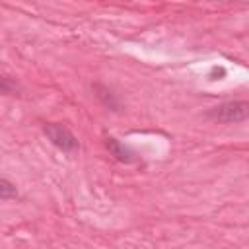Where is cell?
<instances>
[{"label":"cell","instance_id":"6da1fadb","mask_svg":"<svg viewBox=\"0 0 249 249\" xmlns=\"http://www.w3.org/2000/svg\"><path fill=\"white\" fill-rule=\"evenodd\" d=\"M249 115V103L247 101H224L216 107H210L206 111V117L214 123H224V124H235L243 123Z\"/></svg>","mask_w":249,"mask_h":249},{"label":"cell","instance_id":"3957f363","mask_svg":"<svg viewBox=\"0 0 249 249\" xmlns=\"http://www.w3.org/2000/svg\"><path fill=\"white\" fill-rule=\"evenodd\" d=\"M105 148H107L109 154H111L117 161H121V163H132V161L138 160L136 152H134L130 146H126V144H123L121 140H117L115 136H107V138H105Z\"/></svg>","mask_w":249,"mask_h":249},{"label":"cell","instance_id":"277c9868","mask_svg":"<svg viewBox=\"0 0 249 249\" xmlns=\"http://www.w3.org/2000/svg\"><path fill=\"white\" fill-rule=\"evenodd\" d=\"M91 89H93L95 97L101 101L103 107H107V109H111V111H119V109H121V101H119L117 93H113L111 88H107V86L101 84V82H95V84H91Z\"/></svg>","mask_w":249,"mask_h":249},{"label":"cell","instance_id":"5b68a950","mask_svg":"<svg viewBox=\"0 0 249 249\" xmlns=\"http://www.w3.org/2000/svg\"><path fill=\"white\" fill-rule=\"evenodd\" d=\"M16 196H18L16 185H14L12 181L0 177V198H2V200H10V198H16Z\"/></svg>","mask_w":249,"mask_h":249},{"label":"cell","instance_id":"8992f818","mask_svg":"<svg viewBox=\"0 0 249 249\" xmlns=\"http://www.w3.org/2000/svg\"><path fill=\"white\" fill-rule=\"evenodd\" d=\"M18 91H19V86L16 80H12L8 76H0V95H12Z\"/></svg>","mask_w":249,"mask_h":249},{"label":"cell","instance_id":"7a4b0ae2","mask_svg":"<svg viewBox=\"0 0 249 249\" xmlns=\"http://www.w3.org/2000/svg\"><path fill=\"white\" fill-rule=\"evenodd\" d=\"M43 132L47 134V138L62 152H74L78 150V138L74 136V132L70 128H66L64 124L58 123H47L43 126Z\"/></svg>","mask_w":249,"mask_h":249},{"label":"cell","instance_id":"52a82bcc","mask_svg":"<svg viewBox=\"0 0 249 249\" xmlns=\"http://www.w3.org/2000/svg\"><path fill=\"white\" fill-rule=\"evenodd\" d=\"M226 76V68L224 66H214L210 72V80H222Z\"/></svg>","mask_w":249,"mask_h":249}]
</instances>
